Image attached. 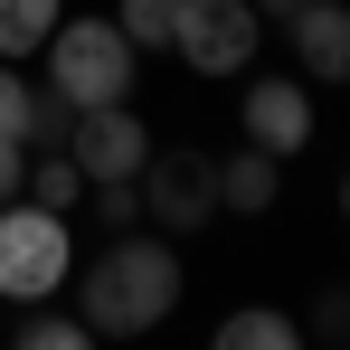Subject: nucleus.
I'll return each mask as SVG.
<instances>
[{
    "label": "nucleus",
    "instance_id": "obj_1",
    "mask_svg": "<svg viewBox=\"0 0 350 350\" xmlns=\"http://www.w3.org/2000/svg\"><path fill=\"white\" fill-rule=\"evenodd\" d=\"M171 303H180V246L171 237H133L123 228L114 246L76 275V312H85L95 341H133V332L171 322Z\"/></svg>",
    "mask_w": 350,
    "mask_h": 350
},
{
    "label": "nucleus",
    "instance_id": "obj_2",
    "mask_svg": "<svg viewBox=\"0 0 350 350\" xmlns=\"http://www.w3.org/2000/svg\"><path fill=\"white\" fill-rule=\"evenodd\" d=\"M76 275V246H66V208H38L29 189L0 199V293L10 303H48Z\"/></svg>",
    "mask_w": 350,
    "mask_h": 350
},
{
    "label": "nucleus",
    "instance_id": "obj_3",
    "mask_svg": "<svg viewBox=\"0 0 350 350\" xmlns=\"http://www.w3.org/2000/svg\"><path fill=\"white\" fill-rule=\"evenodd\" d=\"M48 95H66L76 114L85 105H123L133 95V38L114 19H57L48 29Z\"/></svg>",
    "mask_w": 350,
    "mask_h": 350
},
{
    "label": "nucleus",
    "instance_id": "obj_4",
    "mask_svg": "<svg viewBox=\"0 0 350 350\" xmlns=\"http://www.w3.org/2000/svg\"><path fill=\"white\" fill-rule=\"evenodd\" d=\"M142 218H152L161 237H199L208 218H218V161L189 152V142L152 152V161H142Z\"/></svg>",
    "mask_w": 350,
    "mask_h": 350
},
{
    "label": "nucleus",
    "instance_id": "obj_5",
    "mask_svg": "<svg viewBox=\"0 0 350 350\" xmlns=\"http://www.w3.org/2000/svg\"><path fill=\"white\" fill-rule=\"evenodd\" d=\"M256 10L246 0H180V19H171V48L199 76H246V57H256Z\"/></svg>",
    "mask_w": 350,
    "mask_h": 350
},
{
    "label": "nucleus",
    "instance_id": "obj_6",
    "mask_svg": "<svg viewBox=\"0 0 350 350\" xmlns=\"http://www.w3.org/2000/svg\"><path fill=\"white\" fill-rule=\"evenodd\" d=\"M66 152H76L85 180H142L152 133H142V114H133V95H123V105H85V114L66 123Z\"/></svg>",
    "mask_w": 350,
    "mask_h": 350
},
{
    "label": "nucleus",
    "instance_id": "obj_7",
    "mask_svg": "<svg viewBox=\"0 0 350 350\" xmlns=\"http://www.w3.org/2000/svg\"><path fill=\"white\" fill-rule=\"evenodd\" d=\"M246 142L275 152V161H293V152L312 142V85H303V76H256V85H246Z\"/></svg>",
    "mask_w": 350,
    "mask_h": 350
},
{
    "label": "nucleus",
    "instance_id": "obj_8",
    "mask_svg": "<svg viewBox=\"0 0 350 350\" xmlns=\"http://www.w3.org/2000/svg\"><path fill=\"white\" fill-rule=\"evenodd\" d=\"M293 38V66H303V85H341L350 76V0H303L284 19Z\"/></svg>",
    "mask_w": 350,
    "mask_h": 350
},
{
    "label": "nucleus",
    "instance_id": "obj_9",
    "mask_svg": "<svg viewBox=\"0 0 350 350\" xmlns=\"http://www.w3.org/2000/svg\"><path fill=\"white\" fill-rule=\"evenodd\" d=\"M218 208L265 218V208H275V152H256V142H246V152H228V161H218Z\"/></svg>",
    "mask_w": 350,
    "mask_h": 350
},
{
    "label": "nucleus",
    "instance_id": "obj_10",
    "mask_svg": "<svg viewBox=\"0 0 350 350\" xmlns=\"http://www.w3.org/2000/svg\"><path fill=\"white\" fill-rule=\"evenodd\" d=\"M293 341H303V322L293 312H265V303H246V312L218 322V350H293Z\"/></svg>",
    "mask_w": 350,
    "mask_h": 350
},
{
    "label": "nucleus",
    "instance_id": "obj_11",
    "mask_svg": "<svg viewBox=\"0 0 350 350\" xmlns=\"http://www.w3.org/2000/svg\"><path fill=\"white\" fill-rule=\"evenodd\" d=\"M10 341H19V350H85L95 332H85V312H57V293H48V303H29V312H19V332H10Z\"/></svg>",
    "mask_w": 350,
    "mask_h": 350
},
{
    "label": "nucleus",
    "instance_id": "obj_12",
    "mask_svg": "<svg viewBox=\"0 0 350 350\" xmlns=\"http://www.w3.org/2000/svg\"><path fill=\"white\" fill-rule=\"evenodd\" d=\"M29 199H38V208H76V199H85V171H76L66 142H48V152L29 161Z\"/></svg>",
    "mask_w": 350,
    "mask_h": 350
},
{
    "label": "nucleus",
    "instance_id": "obj_13",
    "mask_svg": "<svg viewBox=\"0 0 350 350\" xmlns=\"http://www.w3.org/2000/svg\"><path fill=\"white\" fill-rule=\"evenodd\" d=\"M48 29H57V0H0V57L48 48Z\"/></svg>",
    "mask_w": 350,
    "mask_h": 350
},
{
    "label": "nucleus",
    "instance_id": "obj_14",
    "mask_svg": "<svg viewBox=\"0 0 350 350\" xmlns=\"http://www.w3.org/2000/svg\"><path fill=\"white\" fill-rule=\"evenodd\" d=\"M171 19H180V0H123V38H133V48H171Z\"/></svg>",
    "mask_w": 350,
    "mask_h": 350
},
{
    "label": "nucleus",
    "instance_id": "obj_15",
    "mask_svg": "<svg viewBox=\"0 0 350 350\" xmlns=\"http://www.w3.org/2000/svg\"><path fill=\"white\" fill-rule=\"evenodd\" d=\"M29 105H38V85L0 57V133H10V142H29Z\"/></svg>",
    "mask_w": 350,
    "mask_h": 350
},
{
    "label": "nucleus",
    "instance_id": "obj_16",
    "mask_svg": "<svg viewBox=\"0 0 350 350\" xmlns=\"http://www.w3.org/2000/svg\"><path fill=\"white\" fill-rule=\"evenodd\" d=\"M303 341H350V284H322L312 322H303Z\"/></svg>",
    "mask_w": 350,
    "mask_h": 350
},
{
    "label": "nucleus",
    "instance_id": "obj_17",
    "mask_svg": "<svg viewBox=\"0 0 350 350\" xmlns=\"http://www.w3.org/2000/svg\"><path fill=\"white\" fill-rule=\"evenodd\" d=\"M19 189H29V142L0 133V199H19Z\"/></svg>",
    "mask_w": 350,
    "mask_h": 350
},
{
    "label": "nucleus",
    "instance_id": "obj_18",
    "mask_svg": "<svg viewBox=\"0 0 350 350\" xmlns=\"http://www.w3.org/2000/svg\"><path fill=\"white\" fill-rule=\"evenodd\" d=\"M246 10H256V19H293L303 0H246Z\"/></svg>",
    "mask_w": 350,
    "mask_h": 350
},
{
    "label": "nucleus",
    "instance_id": "obj_19",
    "mask_svg": "<svg viewBox=\"0 0 350 350\" xmlns=\"http://www.w3.org/2000/svg\"><path fill=\"white\" fill-rule=\"evenodd\" d=\"M341 208H350V180H341Z\"/></svg>",
    "mask_w": 350,
    "mask_h": 350
}]
</instances>
